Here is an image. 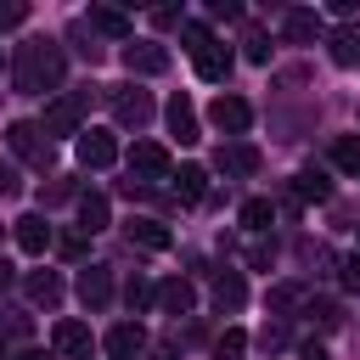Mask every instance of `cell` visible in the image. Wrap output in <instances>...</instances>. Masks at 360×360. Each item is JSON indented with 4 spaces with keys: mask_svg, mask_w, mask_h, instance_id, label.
Segmentation results:
<instances>
[{
    "mask_svg": "<svg viewBox=\"0 0 360 360\" xmlns=\"http://www.w3.org/2000/svg\"><path fill=\"white\" fill-rule=\"evenodd\" d=\"M62 73H68V62H62V45H56V39H22L17 56H11V84H17L22 96L56 90Z\"/></svg>",
    "mask_w": 360,
    "mask_h": 360,
    "instance_id": "cell-1",
    "label": "cell"
},
{
    "mask_svg": "<svg viewBox=\"0 0 360 360\" xmlns=\"http://www.w3.org/2000/svg\"><path fill=\"white\" fill-rule=\"evenodd\" d=\"M180 34H186V51H191V62H197V79L225 84V79H231V51H225L202 22H180Z\"/></svg>",
    "mask_w": 360,
    "mask_h": 360,
    "instance_id": "cell-2",
    "label": "cell"
},
{
    "mask_svg": "<svg viewBox=\"0 0 360 360\" xmlns=\"http://www.w3.org/2000/svg\"><path fill=\"white\" fill-rule=\"evenodd\" d=\"M84 112H90V90H62L56 101H45L39 129H45V135H84V129H79Z\"/></svg>",
    "mask_w": 360,
    "mask_h": 360,
    "instance_id": "cell-3",
    "label": "cell"
},
{
    "mask_svg": "<svg viewBox=\"0 0 360 360\" xmlns=\"http://www.w3.org/2000/svg\"><path fill=\"white\" fill-rule=\"evenodd\" d=\"M158 180H174V163L158 141H135L129 146V186H158Z\"/></svg>",
    "mask_w": 360,
    "mask_h": 360,
    "instance_id": "cell-4",
    "label": "cell"
},
{
    "mask_svg": "<svg viewBox=\"0 0 360 360\" xmlns=\"http://www.w3.org/2000/svg\"><path fill=\"white\" fill-rule=\"evenodd\" d=\"M107 107H112V118L124 129H146V118H152V96L141 84H112L107 90Z\"/></svg>",
    "mask_w": 360,
    "mask_h": 360,
    "instance_id": "cell-5",
    "label": "cell"
},
{
    "mask_svg": "<svg viewBox=\"0 0 360 360\" xmlns=\"http://www.w3.org/2000/svg\"><path fill=\"white\" fill-rule=\"evenodd\" d=\"M6 146H11L17 158H28V163H39V169L51 163V135H45V129H39L34 118H17V124L6 129Z\"/></svg>",
    "mask_w": 360,
    "mask_h": 360,
    "instance_id": "cell-6",
    "label": "cell"
},
{
    "mask_svg": "<svg viewBox=\"0 0 360 360\" xmlns=\"http://www.w3.org/2000/svg\"><path fill=\"white\" fill-rule=\"evenodd\" d=\"M118 62H124L135 79H158V73H169V51L152 45V39H129V45L118 51Z\"/></svg>",
    "mask_w": 360,
    "mask_h": 360,
    "instance_id": "cell-7",
    "label": "cell"
},
{
    "mask_svg": "<svg viewBox=\"0 0 360 360\" xmlns=\"http://www.w3.org/2000/svg\"><path fill=\"white\" fill-rule=\"evenodd\" d=\"M73 158H79V169H112L118 163V141L107 129H84L73 141Z\"/></svg>",
    "mask_w": 360,
    "mask_h": 360,
    "instance_id": "cell-8",
    "label": "cell"
},
{
    "mask_svg": "<svg viewBox=\"0 0 360 360\" xmlns=\"http://www.w3.org/2000/svg\"><path fill=\"white\" fill-rule=\"evenodd\" d=\"M208 118H214V129H225V135H248V124H253V107L242 101V96H214V107H208Z\"/></svg>",
    "mask_w": 360,
    "mask_h": 360,
    "instance_id": "cell-9",
    "label": "cell"
},
{
    "mask_svg": "<svg viewBox=\"0 0 360 360\" xmlns=\"http://www.w3.org/2000/svg\"><path fill=\"white\" fill-rule=\"evenodd\" d=\"M101 349H107V360H135L146 349V326L141 321H118V326H107Z\"/></svg>",
    "mask_w": 360,
    "mask_h": 360,
    "instance_id": "cell-10",
    "label": "cell"
},
{
    "mask_svg": "<svg viewBox=\"0 0 360 360\" xmlns=\"http://www.w3.org/2000/svg\"><path fill=\"white\" fill-rule=\"evenodd\" d=\"M281 34H287V45H315L326 34V22H321V11L292 6V11H281Z\"/></svg>",
    "mask_w": 360,
    "mask_h": 360,
    "instance_id": "cell-11",
    "label": "cell"
},
{
    "mask_svg": "<svg viewBox=\"0 0 360 360\" xmlns=\"http://www.w3.org/2000/svg\"><path fill=\"white\" fill-rule=\"evenodd\" d=\"M107 298H112V270L107 264H84L79 270V304L84 309H107Z\"/></svg>",
    "mask_w": 360,
    "mask_h": 360,
    "instance_id": "cell-12",
    "label": "cell"
},
{
    "mask_svg": "<svg viewBox=\"0 0 360 360\" xmlns=\"http://www.w3.org/2000/svg\"><path fill=\"white\" fill-rule=\"evenodd\" d=\"M51 343H56V354H68V360H90V349H96V338H90L84 321H56Z\"/></svg>",
    "mask_w": 360,
    "mask_h": 360,
    "instance_id": "cell-13",
    "label": "cell"
},
{
    "mask_svg": "<svg viewBox=\"0 0 360 360\" xmlns=\"http://www.w3.org/2000/svg\"><path fill=\"white\" fill-rule=\"evenodd\" d=\"M124 236H129L135 248H146V253H163V248H169V231H163V219H152V214H129V219H124Z\"/></svg>",
    "mask_w": 360,
    "mask_h": 360,
    "instance_id": "cell-14",
    "label": "cell"
},
{
    "mask_svg": "<svg viewBox=\"0 0 360 360\" xmlns=\"http://www.w3.org/2000/svg\"><path fill=\"white\" fill-rule=\"evenodd\" d=\"M208 276H214V304H219V315L248 304V281H242V270H208Z\"/></svg>",
    "mask_w": 360,
    "mask_h": 360,
    "instance_id": "cell-15",
    "label": "cell"
},
{
    "mask_svg": "<svg viewBox=\"0 0 360 360\" xmlns=\"http://www.w3.org/2000/svg\"><path fill=\"white\" fill-rule=\"evenodd\" d=\"M326 51H332V62H338V68H360V22L332 28V34H326Z\"/></svg>",
    "mask_w": 360,
    "mask_h": 360,
    "instance_id": "cell-16",
    "label": "cell"
},
{
    "mask_svg": "<svg viewBox=\"0 0 360 360\" xmlns=\"http://www.w3.org/2000/svg\"><path fill=\"white\" fill-rule=\"evenodd\" d=\"M169 135H174L180 146L202 141V129H197V107H191L186 96H174V101H169Z\"/></svg>",
    "mask_w": 360,
    "mask_h": 360,
    "instance_id": "cell-17",
    "label": "cell"
},
{
    "mask_svg": "<svg viewBox=\"0 0 360 360\" xmlns=\"http://www.w3.org/2000/svg\"><path fill=\"white\" fill-rule=\"evenodd\" d=\"M51 242H56V236H51L45 214H22V219H17V248H22V253H34V259H39Z\"/></svg>",
    "mask_w": 360,
    "mask_h": 360,
    "instance_id": "cell-18",
    "label": "cell"
},
{
    "mask_svg": "<svg viewBox=\"0 0 360 360\" xmlns=\"http://www.w3.org/2000/svg\"><path fill=\"white\" fill-rule=\"evenodd\" d=\"M158 304H163V315H191L197 287H191L186 276H174V281H163V287H158Z\"/></svg>",
    "mask_w": 360,
    "mask_h": 360,
    "instance_id": "cell-19",
    "label": "cell"
},
{
    "mask_svg": "<svg viewBox=\"0 0 360 360\" xmlns=\"http://www.w3.org/2000/svg\"><path fill=\"white\" fill-rule=\"evenodd\" d=\"M96 34H107V39H124L129 45V17L118 11V6H90V17H84Z\"/></svg>",
    "mask_w": 360,
    "mask_h": 360,
    "instance_id": "cell-20",
    "label": "cell"
},
{
    "mask_svg": "<svg viewBox=\"0 0 360 360\" xmlns=\"http://www.w3.org/2000/svg\"><path fill=\"white\" fill-rule=\"evenodd\" d=\"M219 169L225 174H259V146H248V141L219 146Z\"/></svg>",
    "mask_w": 360,
    "mask_h": 360,
    "instance_id": "cell-21",
    "label": "cell"
},
{
    "mask_svg": "<svg viewBox=\"0 0 360 360\" xmlns=\"http://www.w3.org/2000/svg\"><path fill=\"white\" fill-rule=\"evenodd\" d=\"M174 197H180V202H202V197H208V169L186 163V169L174 174Z\"/></svg>",
    "mask_w": 360,
    "mask_h": 360,
    "instance_id": "cell-22",
    "label": "cell"
},
{
    "mask_svg": "<svg viewBox=\"0 0 360 360\" xmlns=\"http://www.w3.org/2000/svg\"><path fill=\"white\" fill-rule=\"evenodd\" d=\"M326 197H332V186H326V174H321V169L292 174V202H326Z\"/></svg>",
    "mask_w": 360,
    "mask_h": 360,
    "instance_id": "cell-23",
    "label": "cell"
},
{
    "mask_svg": "<svg viewBox=\"0 0 360 360\" xmlns=\"http://www.w3.org/2000/svg\"><path fill=\"white\" fill-rule=\"evenodd\" d=\"M79 231H84V236L107 231V197H101V191H84V197H79Z\"/></svg>",
    "mask_w": 360,
    "mask_h": 360,
    "instance_id": "cell-24",
    "label": "cell"
},
{
    "mask_svg": "<svg viewBox=\"0 0 360 360\" xmlns=\"http://www.w3.org/2000/svg\"><path fill=\"white\" fill-rule=\"evenodd\" d=\"M270 225H276V202H270V197H248V202H242V231L264 236Z\"/></svg>",
    "mask_w": 360,
    "mask_h": 360,
    "instance_id": "cell-25",
    "label": "cell"
},
{
    "mask_svg": "<svg viewBox=\"0 0 360 360\" xmlns=\"http://www.w3.org/2000/svg\"><path fill=\"white\" fill-rule=\"evenodd\" d=\"M28 298L45 304V309H56V304H62V276H56V270H34V276H28Z\"/></svg>",
    "mask_w": 360,
    "mask_h": 360,
    "instance_id": "cell-26",
    "label": "cell"
},
{
    "mask_svg": "<svg viewBox=\"0 0 360 360\" xmlns=\"http://www.w3.org/2000/svg\"><path fill=\"white\" fill-rule=\"evenodd\" d=\"M332 163H338L343 174H360V135H338V141H332Z\"/></svg>",
    "mask_w": 360,
    "mask_h": 360,
    "instance_id": "cell-27",
    "label": "cell"
},
{
    "mask_svg": "<svg viewBox=\"0 0 360 360\" xmlns=\"http://www.w3.org/2000/svg\"><path fill=\"white\" fill-rule=\"evenodd\" d=\"M68 39H73V51H79L84 62H101V45H96V28H90L84 17H79V22L68 28Z\"/></svg>",
    "mask_w": 360,
    "mask_h": 360,
    "instance_id": "cell-28",
    "label": "cell"
},
{
    "mask_svg": "<svg viewBox=\"0 0 360 360\" xmlns=\"http://www.w3.org/2000/svg\"><path fill=\"white\" fill-rule=\"evenodd\" d=\"M242 349H248V332H242V326H225V338L214 343L208 360H242Z\"/></svg>",
    "mask_w": 360,
    "mask_h": 360,
    "instance_id": "cell-29",
    "label": "cell"
},
{
    "mask_svg": "<svg viewBox=\"0 0 360 360\" xmlns=\"http://www.w3.org/2000/svg\"><path fill=\"white\" fill-rule=\"evenodd\" d=\"M292 304H304V287H298V281H281V287H270V315H287Z\"/></svg>",
    "mask_w": 360,
    "mask_h": 360,
    "instance_id": "cell-30",
    "label": "cell"
},
{
    "mask_svg": "<svg viewBox=\"0 0 360 360\" xmlns=\"http://www.w3.org/2000/svg\"><path fill=\"white\" fill-rule=\"evenodd\" d=\"M124 304H129V309H146V304H158V287H152L146 276H135V281L124 287Z\"/></svg>",
    "mask_w": 360,
    "mask_h": 360,
    "instance_id": "cell-31",
    "label": "cell"
},
{
    "mask_svg": "<svg viewBox=\"0 0 360 360\" xmlns=\"http://www.w3.org/2000/svg\"><path fill=\"white\" fill-rule=\"evenodd\" d=\"M309 315H315V326H321V332H332V326H343V309H338L332 298H309Z\"/></svg>",
    "mask_w": 360,
    "mask_h": 360,
    "instance_id": "cell-32",
    "label": "cell"
},
{
    "mask_svg": "<svg viewBox=\"0 0 360 360\" xmlns=\"http://www.w3.org/2000/svg\"><path fill=\"white\" fill-rule=\"evenodd\" d=\"M22 22H28V6H22V0L0 6V34H11V28H22Z\"/></svg>",
    "mask_w": 360,
    "mask_h": 360,
    "instance_id": "cell-33",
    "label": "cell"
},
{
    "mask_svg": "<svg viewBox=\"0 0 360 360\" xmlns=\"http://www.w3.org/2000/svg\"><path fill=\"white\" fill-rule=\"evenodd\" d=\"M242 45H248V62H270V39H264L259 28H248V39H242Z\"/></svg>",
    "mask_w": 360,
    "mask_h": 360,
    "instance_id": "cell-34",
    "label": "cell"
},
{
    "mask_svg": "<svg viewBox=\"0 0 360 360\" xmlns=\"http://www.w3.org/2000/svg\"><path fill=\"white\" fill-rule=\"evenodd\" d=\"M68 197H73V180H51V186L39 191V202H45V208H51V202H68Z\"/></svg>",
    "mask_w": 360,
    "mask_h": 360,
    "instance_id": "cell-35",
    "label": "cell"
},
{
    "mask_svg": "<svg viewBox=\"0 0 360 360\" xmlns=\"http://www.w3.org/2000/svg\"><path fill=\"white\" fill-rule=\"evenodd\" d=\"M84 242H90L84 231H68V236H56V248H62V259H79V253H84Z\"/></svg>",
    "mask_w": 360,
    "mask_h": 360,
    "instance_id": "cell-36",
    "label": "cell"
},
{
    "mask_svg": "<svg viewBox=\"0 0 360 360\" xmlns=\"http://www.w3.org/2000/svg\"><path fill=\"white\" fill-rule=\"evenodd\" d=\"M248 259H253V264H270V259H276V242H264V236H253V248H248Z\"/></svg>",
    "mask_w": 360,
    "mask_h": 360,
    "instance_id": "cell-37",
    "label": "cell"
},
{
    "mask_svg": "<svg viewBox=\"0 0 360 360\" xmlns=\"http://www.w3.org/2000/svg\"><path fill=\"white\" fill-rule=\"evenodd\" d=\"M343 287H349V292H360V253H349V259H343Z\"/></svg>",
    "mask_w": 360,
    "mask_h": 360,
    "instance_id": "cell-38",
    "label": "cell"
},
{
    "mask_svg": "<svg viewBox=\"0 0 360 360\" xmlns=\"http://www.w3.org/2000/svg\"><path fill=\"white\" fill-rule=\"evenodd\" d=\"M152 22H158V28H174V22H186V17H180V6H158Z\"/></svg>",
    "mask_w": 360,
    "mask_h": 360,
    "instance_id": "cell-39",
    "label": "cell"
},
{
    "mask_svg": "<svg viewBox=\"0 0 360 360\" xmlns=\"http://www.w3.org/2000/svg\"><path fill=\"white\" fill-rule=\"evenodd\" d=\"M259 343H264V349H281V343H287V332H281V321H270V326L259 332Z\"/></svg>",
    "mask_w": 360,
    "mask_h": 360,
    "instance_id": "cell-40",
    "label": "cell"
},
{
    "mask_svg": "<svg viewBox=\"0 0 360 360\" xmlns=\"http://www.w3.org/2000/svg\"><path fill=\"white\" fill-rule=\"evenodd\" d=\"M17 186H22V180H17V169H11V163H0V197H17Z\"/></svg>",
    "mask_w": 360,
    "mask_h": 360,
    "instance_id": "cell-41",
    "label": "cell"
},
{
    "mask_svg": "<svg viewBox=\"0 0 360 360\" xmlns=\"http://www.w3.org/2000/svg\"><path fill=\"white\" fill-rule=\"evenodd\" d=\"M0 360H17V343H11V326L0 321Z\"/></svg>",
    "mask_w": 360,
    "mask_h": 360,
    "instance_id": "cell-42",
    "label": "cell"
},
{
    "mask_svg": "<svg viewBox=\"0 0 360 360\" xmlns=\"http://www.w3.org/2000/svg\"><path fill=\"white\" fill-rule=\"evenodd\" d=\"M208 11H214V17H242V6H236V0H214Z\"/></svg>",
    "mask_w": 360,
    "mask_h": 360,
    "instance_id": "cell-43",
    "label": "cell"
},
{
    "mask_svg": "<svg viewBox=\"0 0 360 360\" xmlns=\"http://www.w3.org/2000/svg\"><path fill=\"white\" fill-rule=\"evenodd\" d=\"M17 360H51L45 349H17Z\"/></svg>",
    "mask_w": 360,
    "mask_h": 360,
    "instance_id": "cell-44",
    "label": "cell"
},
{
    "mask_svg": "<svg viewBox=\"0 0 360 360\" xmlns=\"http://www.w3.org/2000/svg\"><path fill=\"white\" fill-rule=\"evenodd\" d=\"M304 360H326V349L321 343H304Z\"/></svg>",
    "mask_w": 360,
    "mask_h": 360,
    "instance_id": "cell-45",
    "label": "cell"
},
{
    "mask_svg": "<svg viewBox=\"0 0 360 360\" xmlns=\"http://www.w3.org/2000/svg\"><path fill=\"white\" fill-rule=\"evenodd\" d=\"M6 287H11V264L0 259V292H6Z\"/></svg>",
    "mask_w": 360,
    "mask_h": 360,
    "instance_id": "cell-46",
    "label": "cell"
},
{
    "mask_svg": "<svg viewBox=\"0 0 360 360\" xmlns=\"http://www.w3.org/2000/svg\"><path fill=\"white\" fill-rule=\"evenodd\" d=\"M0 231H6V225H0Z\"/></svg>",
    "mask_w": 360,
    "mask_h": 360,
    "instance_id": "cell-47",
    "label": "cell"
}]
</instances>
